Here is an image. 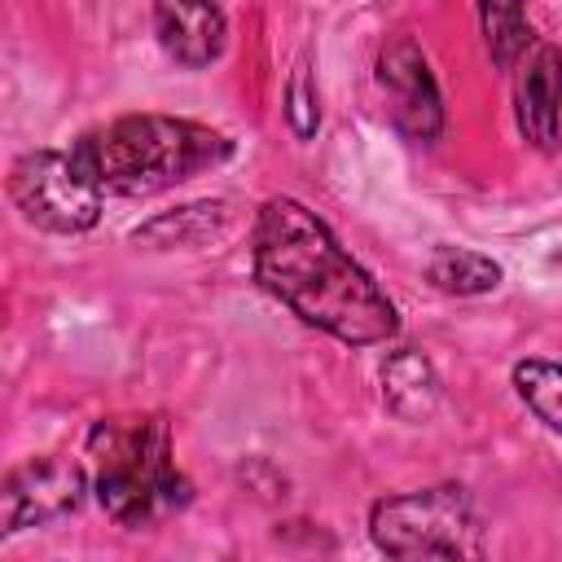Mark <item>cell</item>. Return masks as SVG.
Listing matches in <instances>:
<instances>
[{
  "label": "cell",
  "mask_w": 562,
  "mask_h": 562,
  "mask_svg": "<svg viewBox=\"0 0 562 562\" xmlns=\"http://www.w3.org/2000/svg\"><path fill=\"white\" fill-rule=\"evenodd\" d=\"M369 536L386 558H479L483 527L461 483H435L382 496L369 509Z\"/></svg>",
  "instance_id": "277c9868"
},
{
  "label": "cell",
  "mask_w": 562,
  "mask_h": 562,
  "mask_svg": "<svg viewBox=\"0 0 562 562\" xmlns=\"http://www.w3.org/2000/svg\"><path fill=\"white\" fill-rule=\"evenodd\" d=\"M378 83H382V92H386L391 123H395L408 140L430 145V140L443 132V97H439V83H435V75H430L426 53H422L408 35H395V40L378 53Z\"/></svg>",
  "instance_id": "52a82bcc"
},
{
  "label": "cell",
  "mask_w": 562,
  "mask_h": 562,
  "mask_svg": "<svg viewBox=\"0 0 562 562\" xmlns=\"http://www.w3.org/2000/svg\"><path fill=\"white\" fill-rule=\"evenodd\" d=\"M514 391L553 435H562V364H553V360H518L514 364Z\"/></svg>",
  "instance_id": "4fadbf2b"
},
{
  "label": "cell",
  "mask_w": 562,
  "mask_h": 562,
  "mask_svg": "<svg viewBox=\"0 0 562 562\" xmlns=\"http://www.w3.org/2000/svg\"><path fill=\"white\" fill-rule=\"evenodd\" d=\"M514 114L518 132L536 149H553L562 136V48L536 44L522 61L518 88H514Z\"/></svg>",
  "instance_id": "9c48e42d"
},
{
  "label": "cell",
  "mask_w": 562,
  "mask_h": 562,
  "mask_svg": "<svg viewBox=\"0 0 562 562\" xmlns=\"http://www.w3.org/2000/svg\"><path fill=\"white\" fill-rule=\"evenodd\" d=\"M88 492V474L70 457H35L9 470L0 487V536H18L26 527L57 522L79 509Z\"/></svg>",
  "instance_id": "8992f818"
},
{
  "label": "cell",
  "mask_w": 562,
  "mask_h": 562,
  "mask_svg": "<svg viewBox=\"0 0 562 562\" xmlns=\"http://www.w3.org/2000/svg\"><path fill=\"white\" fill-rule=\"evenodd\" d=\"M97 501L119 527H149L189 505L193 487L171 461V426L158 413L101 417L88 435Z\"/></svg>",
  "instance_id": "3957f363"
},
{
  "label": "cell",
  "mask_w": 562,
  "mask_h": 562,
  "mask_svg": "<svg viewBox=\"0 0 562 562\" xmlns=\"http://www.w3.org/2000/svg\"><path fill=\"white\" fill-rule=\"evenodd\" d=\"M220 224H224V202H193V206H180L176 215H158L145 228H136V241H149V246H189V241L211 237Z\"/></svg>",
  "instance_id": "5bb4252c"
},
{
  "label": "cell",
  "mask_w": 562,
  "mask_h": 562,
  "mask_svg": "<svg viewBox=\"0 0 562 562\" xmlns=\"http://www.w3.org/2000/svg\"><path fill=\"white\" fill-rule=\"evenodd\" d=\"M382 400L404 422H426L439 408V378L417 347H400L382 360Z\"/></svg>",
  "instance_id": "30bf717a"
},
{
  "label": "cell",
  "mask_w": 562,
  "mask_h": 562,
  "mask_svg": "<svg viewBox=\"0 0 562 562\" xmlns=\"http://www.w3.org/2000/svg\"><path fill=\"white\" fill-rule=\"evenodd\" d=\"M479 26H483L496 70H509L518 57H527L531 22H527L522 0H479Z\"/></svg>",
  "instance_id": "7c38bea8"
},
{
  "label": "cell",
  "mask_w": 562,
  "mask_h": 562,
  "mask_svg": "<svg viewBox=\"0 0 562 562\" xmlns=\"http://www.w3.org/2000/svg\"><path fill=\"white\" fill-rule=\"evenodd\" d=\"M255 281L303 325H316L347 347H373L400 329L386 290L299 198H268L259 206Z\"/></svg>",
  "instance_id": "6da1fadb"
},
{
  "label": "cell",
  "mask_w": 562,
  "mask_h": 562,
  "mask_svg": "<svg viewBox=\"0 0 562 562\" xmlns=\"http://www.w3.org/2000/svg\"><path fill=\"white\" fill-rule=\"evenodd\" d=\"M228 154V136L171 114H127L75 145V158L101 180V189L123 198L162 193L206 167H220Z\"/></svg>",
  "instance_id": "7a4b0ae2"
},
{
  "label": "cell",
  "mask_w": 562,
  "mask_h": 562,
  "mask_svg": "<svg viewBox=\"0 0 562 562\" xmlns=\"http://www.w3.org/2000/svg\"><path fill=\"white\" fill-rule=\"evenodd\" d=\"M285 119H290V127H294L299 140L316 136V127H321V105H316V83H312L307 61H299L290 70V83H285Z\"/></svg>",
  "instance_id": "9a60e30c"
},
{
  "label": "cell",
  "mask_w": 562,
  "mask_h": 562,
  "mask_svg": "<svg viewBox=\"0 0 562 562\" xmlns=\"http://www.w3.org/2000/svg\"><path fill=\"white\" fill-rule=\"evenodd\" d=\"M426 277L443 294H487L501 285V263L470 246H439L426 259Z\"/></svg>",
  "instance_id": "8fae6325"
},
{
  "label": "cell",
  "mask_w": 562,
  "mask_h": 562,
  "mask_svg": "<svg viewBox=\"0 0 562 562\" xmlns=\"http://www.w3.org/2000/svg\"><path fill=\"white\" fill-rule=\"evenodd\" d=\"M154 31L171 61L202 70L224 53V9L215 0H154Z\"/></svg>",
  "instance_id": "ba28073f"
},
{
  "label": "cell",
  "mask_w": 562,
  "mask_h": 562,
  "mask_svg": "<svg viewBox=\"0 0 562 562\" xmlns=\"http://www.w3.org/2000/svg\"><path fill=\"white\" fill-rule=\"evenodd\" d=\"M101 180L61 149H31L9 167V198L44 233H88L101 220Z\"/></svg>",
  "instance_id": "5b68a950"
}]
</instances>
